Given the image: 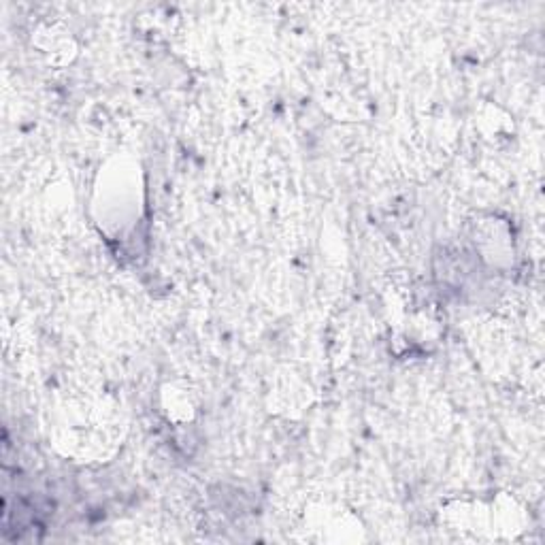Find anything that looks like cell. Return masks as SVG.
Instances as JSON below:
<instances>
[{
  "instance_id": "obj_1",
  "label": "cell",
  "mask_w": 545,
  "mask_h": 545,
  "mask_svg": "<svg viewBox=\"0 0 545 545\" xmlns=\"http://www.w3.org/2000/svg\"><path fill=\"white\" fill-rule=\"evenodd\" d=\"M32 45L52 64H69L77 54V43L71 32L58 24L39 26L35 37H32Z\"/></svg>"
},
{
  "instance_id": "obj_2",
  "label": "cell",
  "mask_w": 545,
  "mask_h": 545,
  "mask_svg": "<svg viewBox=\"0 0 545 545\" xmlns=\"http://www.w3.org/2000/svg\"><path fill=\"white\" fill-rule=\"evenodd\" d=\"M160 403L164 416L173 422H192L196 416V396L186 384H167L162 388Z\"/></svg>"
}]
</instances>
